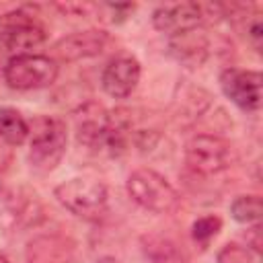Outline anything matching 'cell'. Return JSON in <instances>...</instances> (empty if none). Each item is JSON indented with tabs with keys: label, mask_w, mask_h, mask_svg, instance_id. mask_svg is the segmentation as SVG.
<instances>
[{
	"label": "cell",
	"mask_w": 263,
	"mask_h": 263,
	"mask_svg": "<svg viewBox=\"0 0 263 263\" xmlns=\"http://www.w3.org/2000/svg\"><path fill=\"white\" fill-rule=\"evenodd\" d=\"M53 195L68 212L84 220H101L107 212V189L101 181L70 179L58 185Z\"/></svg>",
	"instance_id": "cell-1"
},
{
	"label": "cell",
	"mask_w": 263,
	"mask_h": 263,
	"mask_svg": "<svg viewBox=\"0 0 263 263\" xmlns=\"http://www.w3.org/2000/svg\"><path fill=\"white\" fill-rule=\"evenodd\" d=\"M31 134V164L39 171H51L66 152V125L55 117H39L33 123Z\"/></svg>",
	"instance_id": "cell-2"
},
{
	"label": "cell",
	"mask_w": 263,
	"mask_h": 263,
	"mask_svg": "<svg viewBox=\"0 0 263 263\" xmlns=\"http://www.w3.org/2000/svg\"><path fill=\"white\" fill-rule=\"evenodd\" d=\"M127 193L138 205L156 214L173 210L179 201V195L171 183L150 168H138L127 177Z\"/></svg>",
	"instance_id": "cell-3"
},
{
	"label": "cell",
	"mask_w": 263,
	"mask_h": 263,
	"mask_svg": "<svg viewBox=\"0 0 263 263\" xmlns=\"http://www.w3.org/2000/svg\"><path fill=\"white\" fill-rule=\"evenodd\" d=\"M4 78L8 86L16 90L43 88L58 78V64L47 55L21 53L8 60L4 68Z\"/></svg>",
	"instance_id": "cell-4"
},
{
	"label": "cell",
	"mask_w": 263,
	"mask_h": 263,
	"mask_svg": "<svg viewBox=\"0 0 263 263\" xmlns=\"http://www.w3.org/2000/svg\"><path fill=\"white\" fill-rule=\"evenodd\" d=\"M185 160L189 168L199 175L220 173L230 162V144L214 134L193 136L185 146Z\"/></svg>",
	"instance_id": "cell-5"
},
{
	"label": "cell",
	"mask_w": 263,
	"mask_h": 263,
	"mask_svg": "<svg viewBox=\"0 0 263 263\" xmlns=\"http://www.w3.org/2000/svg\"><path fill=\"white\" fill-rule=\"evenodd\" d=\"M224 95L245 111H255L261 107V84L263 76L257 70L228 68L220 76Z\"/></svg>",
	"instance_id": "cell-6"
},
{
	"label": "cell",
	"mask_w": 263,
	"mask_h": 263,
	"mask_svg": "<svg viewBox=\"0 0 263 263\" xmlns=\"http://www.w3.org/2000/svg\"><path fill=\"white\" fill-rule=\"evenodd\" d=\"M6 16L8 18H4L2 31H0V49L4 53L21 55V51L33 49L43 43L45 33L39 25H35L29 18H16V12Z\"/></svg>",
	"instance_id": "cell-7"
},
{
	"label": "cell",
	"mask_w": 263,
	"mask_h": 263,
	"mask_svg": "<svg viewBox=\"0 0 263 263\" xmlns=\"http://www.w3.org/2000/svg\"><path fill=\"white\" fill-rule=\"evenodd\" d=\"M107 41L109 39H107L105 31L88 29V31H78V33H72V35L60 39L53 45V51L60 60L76 62V60H82V58L99 55L105 49Z\"/></svg>",
	"instance_id": "cell-8"
},
{
	"label": "cell",
	"mask_w": 263,
	"mask_h": 263,
	"mask_svg": "<svg viewBox=\"0 0 263 263\" xmlns=\"http://www.w3.org/2000/svg\"><path fill=\"white\" fill-rule=\"evenodd\" d=\"M140 80V64L134 58H117L103 70V88L115 99H125L134 92Z\"/></svg>",
	"instance_id": "cell-9"
},
{
	"label": "cell",
	"mask_w": 263,
	"mask_h": 263,
	"mask_svg": "<svg viewBox=\"0 0 263 263\" xmlns=\"http://www.w3.org/2000/svg\"><path fill=\"white\" fill-rule=\"evenodd\" d=\"M152 23L162 33H181L187 29H193L201 23V6L195 2H183V4H171L160 6L152 14Z\"/></svg>",
	"instance_id": "cell-10"
},
{
	"label": "cell",
	"mask_w": 263,
	"mask_h": 263,
	"mask_svg": "<svg viewBox=\"0 0 263 263\" xmlns=\"http://www.w3.org/2000/svg\"><path fill=\"white\" fill-rule=\"evenodd\" d=\"M171 51L181 62L199 64L208 53V37L199 27L175 33L171 37Z\"/></svg>",
	"instance_id": "cell-11"
},
{
	"label": "cell",
	"mask_w": 263,
	"mask_h": 263,
	"mask_svg": "<svg viewBox=\"0 0 263 263\" xmlns=\"http://www.w3.org/2000/svg\"><path fill=\"white\" fill-rule=\"evenodd\" d=\"M27 136H29V123L25 121V117L12 107H2L0 109V138L6 144L18 146L27 140Z\"/></svg>",
	"instance_id": "cell-12"
},
{
	"label": "cell",
	"mask_w": 263,
	"mask_h": 263,
	"mask_svg": "<svg viewBox=\"0 0 263 263\" xmlns=\"http://www.w3.org/2000/svg\"><path fill=\"white\" fill-rule=\"evenodd\" d=\"M230 214L236 222L249 224V222H257L263 214V203L259 195H240L232 201L230 205Z\"/></svg>",
	"instance_id": "cell-13"
},
{
	"label": "cell",
	"mask_w": 263,
	"mask_h": 263,
	"mask_svg": "<svg viewBox=\"0 0 263 263\" xmlns=\"http://www.w3.org/2000/svg\"><path fill=\"white\" fill-rule=\"evenodd\" d=\"M220 226H222L220 218H216V216H203V218H199V220L193 224V232H191V234H193L195 240L205 242V240H210L212 236L218 234Z\"/></svg>",
	"instance_id": "cell-14"
},
{
	"label": "cell",
	"mask_w": 263,
	"mask_h": 263,
	"mask_svg": "<svg viewBox=\"0 0 263 263\" xmlns=\"http://www.w3.org/2000/svg\"><path fill=\"white\" fill-rule=\"evenodd\" d=\"M253 255L247 247L240 245H226L218 253V263H251Z\"/></svg>",
	"instance_id": "cell-15"
},
{
	"label": "cell",
	"mask_w": 263,
	"mask_h": 263,
	"mask_svg": "<svg viewBox=\"0 0 263 263\" xmlns=\"http://www.w3.org/2000/svg\"><path fill=\"white\" fill-rule=\"evenodd\" d=\"M249 39H251V43L255 45V49H261V39H263V25H261V18L259 16H255L253 21H251V25H249Z\"/></svg>",
	"instance_id": "cell-16"
},
{
	"label": "cell",
	"mask_w": 263,
	"mask_h": 263,
	"mask_svg": "<svg viewBox=\"0 0 263 263\" xmlns=\"http://www.w3.org/2000/svg\"><path fill=\"white\" fill-rule=\"evenodd\" d=\"M97 263H119L115 257H101V259H97Z\"/></svg>",
	"instance_id": "cell-17"
},
{
	"label": "cell",
	"mask_w": 263,
	"mask_h": 263,
	"mask_svg": "<svg viewBox=\"0 0 263 263\" xmlns=\"http://www.w3.org/2000/svg\"><path fill=\"white\" fill-rule=\"evenodd\" d=\"M0 263H6V261H4V259H2V257H0Z\"/></svg>",
	"instance_id": "cell-18"
}]
</instances>
